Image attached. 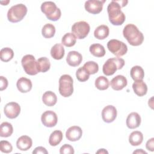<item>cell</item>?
I'll use <instances>...</instances> for the list:
<instances>
[{
  "label": "cell",
  "instance_id": "3957f363",
  "mask_svg": "<svg viewBox=\"0 0 154 154\" xmlns=\"http://www.w3.org/2000/svg\"><path fill=\"white\" fill-rule=\"evenodd\" d=\"M41 10L46 15V17L52 21L58 20L61 16L60 9L52 1L43 2L41 5Z\"/></svg>",
  "mask_w": 154,
  "mask_h": 154
},
{
  "label": "cell",
  "instance_id": "44dd1931",
  "mask_svg": "<svg viewBox=\"0 0 154 154\" xmlns=\"http://www.w3.org/2000/svg\"><path fill=\"white\" fill-rule=\"evenodd\" d=\"M42 101L46 106H52L56 104L57 97L53 91H48L43 94Z\"/></svg>",
  "mask_w": 154,
  "mask_h": 154
},
{
  "label": "cell",
  "instance_id": "1f68e13d",
  "mask_svg": "<svg viewBox=\"0 0 154 154\" xmlns=\"http://www.w3.org/2000/svg\"><path fill=\"white\" fill-rule=\"evenodd\" d=\"M108 79L104 76H100L95 80V86L99 90H105L109 87Z\"/></svg>",
  "mask_w": 154,
  "mask_h": 154
},
{
  "label": "cell",
  "instance_id": "6da1fadb",
  "mask_svg": "<svg viewBox=\"0 0 154 154\" xmlns=\"http://www.w3.org/2000/svg\"><path fill=\"white\" fill-rule=\"evenodd\" d=\"M128 1H115L113 0L108 4L107 11L109 20L113 25H122L126 19L125 14L122 11L121 8L126 5Z\"/></svg>",
  "mask_w": 154,
  "mask_h": 154
},
{
  "label": "cell",
  "instance_id": "5bb4252c",
  "mask_svg": "<svg viewBox=\"0 0 154 154\" xmlns=\"http://www.w3.org/2000/svg\"><path fill=\"white\" fill-rule=\"evenodd\" d=\"M82 135V131L79 126H73L70 127L66 132V138L70 141L79 140Z\"/></svg>",
  "mask_w": 154,
  "mask_h": 154
},
{
  "label": "cell",
  "instance_id": "e575fe53",
  "mask_svg": "<svg viewBox=\"0 0 154 154\" xmlns=\"http://www.w3.org/2000/svg\"><path fill=\"white\" fill-rule=\"evenodd\" d=\"M76 76L79 81L85 82L89 79L90 75L85 70L83 67H81L76 70Z\"/></svg>",
  "mask_w": 154,
  "mask_h": 154
},
{
  "label": "cell",
  "instance_id": "484cf974",
  "mask_svg": "<svg viewBox=\"0 0 154 154\" xmlns=\"http://www.w3.org/2000/svg\"><path fill=\"white\" fill-rule=\"evenodd\" d=\"M63 133L61 131L55 130L49 136V143L52 146H56L59 144L63 140Z\"/></svg>",
  "mask_w": 154,
  "mask_h": 154
},
{
  "label": "cell",
  "instance_id": "f35d334b",
  "mask_svg": "<svg viewBox=\"0 0 154 154\" xmlns=\"http://www.w3.org/2000/svg\"><path fill=\"white\" fill-rule=\"evenodd\" d=\"M32 153L33 154H39V153L48 154V152L45 147L42 146H39L34 149V150L32 151Z\"/></svg>",
  "mask_w": 154,
  "mask_h": 154
},
{
  "label": "cell",
  "instance_id": "8d00e7d4",
  "mask_svg": "<svg viewBox=\"0 0 154 154\" xmlns=\"http://www.w3.org/2000/svg\"><path fill=\"white\" fill-rule=\"evenodd\" d=\"M60 153L61 154H73L75 151L72 146L68 144H65L61 147Z\"/></svg>",
  "mask_w": 154,
  "mask_h": 154
},
{
  "label": "cell",
  "instance_id": "4316f807",
  "mask_svg": "<svg viewBox=\"0 0 154 154\" xmlns=\"http://www.w3.org/2000/svg\"><path fill=\"white\" fill-rule=\"evenodd\" d=\"M37 66L38 72L45 73L49 70L51 67V63L48 58L41 57L37 60Z\"/></svg>",
  "mask_w": 154,
  "mask_h": 154
},
{
  "label": "cell",
  "instance_id": "7bdbcfd3",
  "mask_svg": "<svg viewBox=\"0 0 154 154\" xmlns=\"http://www.w3.org/2000/svg\"><path fill=\"white\" fill-rule=\"evenodd\" d=\"M4 5H7L8 4V3H9V2H10V1H5V2L1 1V4L4 3Z\"/></svg>",
  "mask_w": 154,
  "mask_h": 154
},
{
  "label": "cell",
  "instance_id": "9a60e30c",
  "mask_svg": "<svg viewBox=\"0 0 154 154\" xmlns=\"http://www.w3.org/2000/svg\"><path fill=\"white\" fill-rule=\"evenodd\" d=\"M128 84L127 79L123 75H117L112 79L110 84L112 88L116 91H119L125 88Z\"/></svg>",
  "mask_w": 154,
  "mask_h": 154
},
{
  "label": "cell",
  "instance_id": "30bf717a",
  "mask_svg": "<svg viewBox=\"0 0 154 154\" xmlns=\"http://www.w3.org/2000/svg\"><path fill=\"white\" fill-rule=\"evenodd\" d=\"M41 120L44 126L48 128H52L55 126L57 123V115L53 111H46L42 114Z\"/></svg>",
  "mask_w": 154,
  "mask_h": 154
},
{
  "label": "cell",
  "instance_id": "277c9868",
  "mask_svg": "<svg viewBox=\"0 0 154 154\" xmlns=\"http://www.w3.org/2000/svg\"><path fill=\"white\" fill-rule=\"evenodd\" d=\"M27 13V8L23 4H19L12 6L7 12L8 20L12 23H16L22 20Z\"/></svg>",
  "mask_w": 154,
  "mask_h": 154
},
{
  "label": "cell",
  "instance_id": "ac0fdd59",
  "mask_svg": "<svg viewBox=\"0 0 154 154\" xmlns=\"http://www.w3.org/2000/svg\"><path fill=\"white\" fill-rule=\"evenodd\" d=\"M16 86L20 92L25 93L31 91L32 85V82L29 79L25 77H21L17 80Z\"/></svg>",
  "mask_w": 154,
  "mask_h": 154
},
{
  "label": "cell",
  "instance_id": "d6a6232c",
  "mask_svg": "<svg viewBox=\"0 0 154 154\" xmlns=\"http://www.w3.org/2000/svg\"><path fill=\"white\" fill-rule=\"evenodd\" d=\"M0 55L1 61L4 62H8L13 58L14 52L10 48H4L1 50Z\"/></svg>",
  "mask_w": 154,
  "mask_h": 154
},
{
  "label": "cell",
  "instance_id": "9c48e42d",
  "mask_svg": "<svg viewBox=\"0 0 154 154\" xmlns=\"http://www.w3.org/2000/svg\"><path fill=\"white\" fill-rule=\"evenodd\" d=\"M89 24L85 21L75 22L72 26V32L78 39H83L87 36L90 32Z\"/></svg>",
  "mask_w": 154,
  "mask_h": 154
},
{
  "label": "cell",
  "instance_id": "8fae6325",
  "mask_svg": "<svg viewBox=\"0 0 154 154\" xmlns=\"http://www.w3.org/2000/svg\"><path fill=\"white\" fill-rule=\"evenodd\" d=\"M4 112L7 117L11 119H15L20 112V106L16 102H9L4 106Z\"/></svg>",
  "mask_w": 154,
  "mask_h": 154
},
{
  "label": "cell",
  "instance_id": "e0dca14e",
  "mask_svg": "<svg viewBox=\"0 0 154 154\" xmlns=\"http://www.w3.org/2000/svg\"><path fill=\"white\" fill-rule=\"evenodd\" d=\"M141 117L140 116L135 112H132L130 113L126 119V123L128 128L134 129L138 128L141 124Z\"/></svg>",
  "mask_w": 154,
  "mask_h": 154
},
{
  "label": "cell",
  "instance_id": "7402d4cb",
  "mask_svg": "<svg viewBox=\"0 0 154 154\" xmlns=\"http://www.w3.org/2000/svg\"><path fill=\"white\" fill-rule=\"evenodd\" d=\"M64 48L61 44L57 43L54 45L51 49V57L55 60H61L64 55Z\"/></svg>",
  "mask_w": 154,
  "mask_h": 154
},
{
  "label": "cell",
  "instance_id": "603a6c76",
  "mask_svg": "<svg viewBox=\"0 0 154 154\" xmlns=\"http://www.w3.org/2000/svg\"><path fill=\"white\" fill-rule=\"evenodd\" d=\"M109 32V29L108 26L101 25L97 26L94 31V36L99 40H103L106 38Z\"/></svg>",
  "mask_w": 154,
  "mask_h": 154
},
{
  "label": "cell",
  "instance_id": "74e56055",
  "mask_svg": "<svg viewBox=\"0 0 154 154\" xmlns=\"http://www.w3.org/2000/svg\"><path fill=\"white\" fill-rule=\"evenodd\" d=\"M8 86V81L5 77L0 76V90L2 91L7 88Z\"/></svg>",
  "mask_w": 154,
  "mask_h": 154
},
{
  "label": "cell",
  "instance_id": "7a4b0ae2",
  "mask_svg": "<svg viewBox=\"0 0 154 154\" xmlns=\"http://www.w3.org/2000/svg\"><path fill=\"white\" fill-rule=\"evenodd\" d=\"M123 34L128 42L132 46H139L144 41L143 33L135 25L132 23L128 24L124 27Z\"/></svg>",
  "mask_w": 154,
  "mask_h": 154
},
{
  "label": "cell",
  "instance_id": "4dcf8cb0",
  "mask_svg": "<svg viewBox=\"0 0 154 154\" xmlns=\"http://www.w3.org/2000/svg\"><path fill=\"white\" fill-rule=\"evenodd\" d=\"M76 42V37L71 32H68L64 34L61 39V42L63 45L66 47H72L74 46Z\"/></svg>",
  "mask_w": 154,
  "mask_h": 154
},
{
  "label": "cell",
  "instance_id": "2e32d148",
  "mask_svg": "<svg viewBox=\"0 0 154 154\" xmlns=\"http://www.w3.org/2000/svg\"><path fill=\"white\" fill-rule=\"evenodd\" d=\"M82 61V55L77 51H70L67 56L66 61L67 64L72 67L79 66Z\"/></svg>",
  "mask_w": 154,
  "mask_h": 154
},
{
  "label": "cell",
  "instance_id": "f1b7e54d",
  "mask_svg": "<svg viewBox=\"0 0 154 154\" xmlns=\"http://www.w3.org/2000/svg\"><path fill=\"white\" fill-rule=\"evenodd\" d=\"M13 132V128L11 123L3 122L0 126V136L1 137H8Z\"/></svg>",
  "mask_w": 154,
  "mask_h": 154
},
{
  "label": "cell",
  "instance_id": "52a82bcc",
  "mask_svg": "<svg viewBox=\"0 0 154 154\" xmlns=\"http://www.w3.org/2000/svg\"><path fill=\"white\" fill-rule=\"evenodd\" d=\"M22 65L25 73L29 75H35L38 73L37 66V61L32 55L28 54L23 57Z\"/></svg>",
  "mask_w": 154,
  "mask_h": 154
},
{
  "label": "cell",
  "instance_id": "4fadbf2b",
  "mask_svg": "<svg viewBox=\"0 0 154 154\" xmlns=\"http://www.w3.org/2000/svg\"><path fill=\"white\" fill-rule=\"evenodd\" d=\"M117 109L112 105L106 106L102 111V118L106 123L112 122L117 117Z\"/></svg>",
  "mask_w": 154,
  "mask_h": 154
},
{
  "label": "cell",
  "instance_id": "5b68a950",
  "mask_svg": "<svg viewBox=\"0 0 154 154\" xmlns=\"http://www.w3.org/2000/svg\"><path fill=\"white\" fill-rule=\"evenodd\" d=\"M125 63V60L121 58H109L103 65V73L106 76L112 75L117 70L122 69Z\"/></svg>",
  "mask_w": 154,
  "mask_h": 154
},
{
  "label": "cell",
  "instance_id": "ab89813d",
  "mask_svg": "<svg viewBox=\"0 0 154 154\" xmlns=\"http://www.w3.org/2000/svg\"><path fill=\"white\" fill-rule=\"evenodd\" d=\"M146 147L147 150L151 152H153L154 150V138H152L147 141Z\"/></svg>",
  "mask_w": 154,
  "mask_h": 154
},
{
  "label": "cell",
  "instance_id": "60d3db41",
  "mask_svg": "<svg viewBox=\"0 0 154 154\" xmlns=\"http://www.w3.org/2000/svg\"><path fill=\"white\" fill-rule=\"evenodd\" d=\"M133 153H140V154H143V153H145V154H147V152L144 150H143V149H137L136 150H135Z\"/></svg>",
  "mask_w": 154,
  "mask_h": 154
},
{
  "label": "cell",
  "instance_id": "b9f144b4",
  "mask_svg": "<svg viewBox=\"0 0 154 154\" xmlns=\"http://www.w3.org/2000/svg\"><path fill=\"white\" fill-rule=\"evenodd\" d=\"M96 153H107L108 154V152L105 149H100L96 152Z\"/></svg>",
  "mask_w": 154,
  "mask_h": 154
},
{
  "label": "cell",
  "instance_id": "cb8c5ba5",
  "mask_svg": "<svg viewBox=\"0 0 154 154\" xmlns=\"http://www.w3.org/2000/svg\"><path fill=\"white\" fill-rule=\"evenodd\" d=\"M143 141V135L140 131H135L131 133L129 136V142L133 146L140 145Z\"/></svg>",
  "mask_w": 154,
  "mask_h": 154
},
{
  "label": "cell",
  "instance_id": "ffe728a7",
  "mask_svg": "<svg viewBox=\"0 0 154 154\" xmlns=\"http://www.w3.org/2000/svg\"><path fill=\"white\" fill-rule=\"evenodd\" d=\"M132 88L134 93L140 97L144 96L147 91V85L143 80L135 81L132 84Z\"/></svg>",
  "mask_w": 154,
  "mask_h": 154
},
{
  "label": "cell",
  "instance_id": "836d02e7",
  "mask_svg": "<svg viewBox=\"0 0 154 154\" xmlns=\"http://www.w3.org/2000/svg\"><path fill=\"white\" fill-rule=\"evenodd\" d=\"M83 67L89 75L95 74L99 70V66L97 63L93 61H90L85 63L84 64Z\"/></svg>",
  "mask_w": 154,
  "mask_h": 154
},
{
  "label": "cell",
  "instance_id": "8992f818",
  "mask_svg": "<svg viewBox=\"0 0 154 154\" xmlns=\"http://www.w3.org/2000/svg\"><path fill=\"white\" fill-rule=\"evenodd\" d=\"M73 81L71 76L69 75H63L59 79V92L60 94L67 97L70 96L73 92Z\"/></svg>",
  "mask_w": 154,
  "mask_h": 154
},
{
  "label": "cell",
  "instance_id": "d590c367",
  "mask_svg": "<svg viewBox=\"0 0 154 154\" xmlns=\"http://www.w3.org/2000/svg\"><path fill=\"white\" fill-rule=\"evenodd\" d=\"M0 150L2 152L9 153L12 152L13 147L10 142L6 140H2L0 141Z\"/></svg>",
  "mask_w": 154,
  "mask_h": 154
},
{
  "label": "cell",
  "instance_id": "d6986e66",
  "mask_svg": "<svg viewBox=\"0 0 154 154\" xmlns=\"http://www.w3.org/2000/svg\"><path fill=\"white\" fill-rule=\"evenodd\" d=\"M32 144V139L27 135H22L16 141L17 147L22 151L28 150L31 147Z\"/></svg>",
  "mask_w": 154,
  "mask_h": 154
},
{
  "label": "cell",
  "instance_id": "ba28073f",
  "mask_svg": "<svg viewBox=\"0 0 154 154\" xmlns=\"http://www.w3.org/2000/svg\"><path fill=\"white\" fill-rule=\"evenodd\" d=\"M107 48L111 53L118 57L123 56L128 51L127 45L123 42L116 39L110 40L107 43Z\"/></svg>",
  "mask_w": 154,
  "mask_h": 154
},
{
  "label": "cell",
  "instance_id": "f546056e",
  "mask_svg": "<svg viewBox=\"0 0 154 154\" xmlns=\"http://www.w3.org/2000/svg\"><path fill=\"white\" fill-rule=\"evenodd\" d=\"M55 33V28L54 25L51 23L45 24L42 29V35L46 38H52L54 36Z\"/></svg>",
  "mask_w": 154,
  "mask_h": 154
},
{
  "label": "cell",
  "instance_id": "83f0119b",
  "mask_svg": "<svg viewBox=\"0 0 154 154\" xmlns=\"http://www.w3.org/2000/svg\"><path fill=\"white\" fill-rule=\"evenodd\" d=\"M90 53L96 57H102L105 54V49L104 47L99 43L91 45L89 48Z\"/></svg>",
  "mask_w": 154,
  "mask_h": 154
},
{
  "label": "cell",
  "instance_id": "7c38bea8",
  "mask_svg": "<svg viewBox=\"0 0 154 154\" xmlns=\"http://www.w3.org/2000/svg\"><path fill=\"white\" fill-rule=\"evenodd\" d=\"M105 1L88 0L85 2V9L88 13L96 14L100 13L103 8V4Z\"/></svg>",
  "mask_w": 154,
  "mask_h": 154
},
{
  "label": "cell",
  "instance_id": "d4e9b609",
  "mask_svg": "<svg viewBox=\"0 0 154 154\" xmlns=\"http://www.w3.org/2000/svg\"><path fill=\"white\" fill-rule=\"evenodd\" d=\"M130 75L134 81L143 80L144 77V70L141 66H135L131 68Z\"/></svg>",
  "mask_w": 154,
  "mask_h": 154
}]
</instances>
